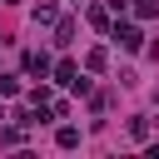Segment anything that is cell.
I'll list each match as a JSON object with an SVG mask.
<instances>
[{"instance_id": "obj_1", "label": "cell", "mask_w": 159, "mask_h": 159, "mask_svg": "<svg viewBox=\"0 0 159 159\" xmlns=\"http://www.w3.org/2000/svg\"><path fill=\"white\" fill-rule=\"evenodd\" d=\"M25 75L45 80V75H50V55H45V50H30V55H25Z\"/></svg>"}, {"instance_id": "obj_2", "label": "cell", "mask_w": 159, "mask_h": 159, "mask_svg": "<svg viewBox=\"0 0 159 159\" xmlns=\"http://www.w3.org/2000/svg\"><path fill=\"white\" fill-rule=\"evenodd\" d=\"M114 40H119L124 50H139V30H134V25H119V30H114Z\"/></svg>"}, {"instance_id": "obj_3", "label": "cell", "mask_w": 159, "mask_h": 159, "mask_svg": "<svg viewBox=\"0 0 159 159\" xmlns=\"http://www.w3.org/2000/svg\"><path fill=\"white\" fill-rule=\"evenodd\" d=\"M55 80H60V84H75V80H80L75 60H60V65H55Z\"/></svg>"}, {"instance_id": "obj_4", "label": "cell", "mask_w": 159, "mask_h": 159, "mask_svg": "<svg viewBox=\"0 0 159 159\" xmlns=\"http://www.w3.org/2000/svg\"><path fill=\"white\" fill-rule=\"evenodd\" d=\"M55 139H60V149H75V144H80V129H75V124H65Z\"/></svg>"}, {"instance_id": "obj_5", "label": "cell", "mask_w": 159, "mask_h": 159, "mask_svg": "<svg viewBox=\"0 0 159 159\" xmlns=\"http://www.w3.org/2000/svg\"><path fill=\"white\" fill-rule=\"evenodd\" d=\"M129 134L134 139H149V119H129Z\"/></svg>"}, {"instance_id": "obj_6", "label": "cell", "mask_w": 159, "mask_h": 159, "mask_svg": "<svg viewBox=\"0 0 159 159\" xmlns=\"http://www.w3.org/2000/svg\"><path fill=\"white\" fill-rule=\"evenodd\" d=\"M75 5H80V0H75Z\"/></svg>"}]
</instances>
